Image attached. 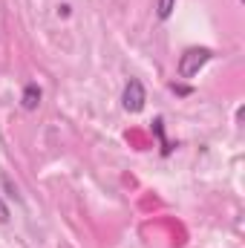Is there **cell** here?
<instances>
[{
	"label": "cell",
	"instance_id": "3",
	"mask_svg": "<svg viewBox=\"0 0 245 248\" xmlns=\"http://www.w3.org/2000/svg\"><path fill=\"white\" fill-rule=\"evenodd\" d=\"M20 104H23V110H38V104H41V90H38V84H29V87L23 90Z\"/></svg>",
	"mask_w": 245,
	"mask_h": 248
},
{
	"label": "cell",
	"instance_id": "2",
	"mask_svg": "<svg viewBox=\"0 0 245 248\" xmlns=\"http://www.w3.org/2000/svg\"><path fill=\"white\" fill-rule=\"evenodd\" d=\"M144 87H141V81L138 78H130L127 81V87H124V95H122V104L127 113H141L144 110Z\"/></svg>",
	"mask_w": 245,
	"mask_h": 248
},
{
	"label": "cell",
	"instance_id": "1",
	"mask_svg": "<svg viewBox=\"0 0 245 248\" xmlns=\"http://www.w3.org/2000/svg\"><path fill=\"white\" fill-rule=\"evenodd\" d=\"M211 49H205V46H190V49H184V55L179 58V78H193L205 63L211 61Z\"/></svg>",
	"mask_w": 245,
	"mask_h": 248
},
{
	"label": "cell",
	"instance_id": "5",
	"mask_svg": "<svg viewBox=\"0 0 245 248\" xmlns=\"http://www.w3.org/2000/svg\"><path fill=\"white\" fill-rule=\"evenodd\" d=\"M0 222H9V208H6L3 199H0Z\"/></svg>",
	"mask_w": 245,
	"mask_h": 248
},
{
	"label": "cell",
	"instance_id": "4",
	"mask_svg": "<svg viewBox=\"0 0 245 248\" xmlns=\"http://www.w3.org/2000/svg\"><path fill=\"white\" fill-rule=\"evenodd\" d=\"M173 9H176V0H159V3H156V15H159V20H168V17L173 15Z\"/></svg>",
	"mask_w": 245,
	"mask_h": 248
}]
</instances>
